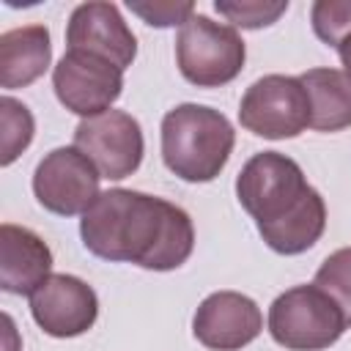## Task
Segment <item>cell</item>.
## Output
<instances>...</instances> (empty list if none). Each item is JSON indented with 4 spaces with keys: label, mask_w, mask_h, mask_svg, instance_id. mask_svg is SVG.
<instances>
[{
    "label": "cell",
    "mask_w": 351,
    "mask_h": 351,
    "mask_svg": "<svg viewBox=\"0 0 351 351\" xmlns=\"http://www.w3.org/2000/svg\"><path fill=\"white\" fill-rule=\"evenodd\" d=\"M129 11L137 14L145 25L154 27H173V25H184L192 14H195V3H170V0H129Z\"/></svg>",
    "instance_id": "ffe728a7"
},
{
    "label": "cell",
    "mask_w": 351,
    "mask_h": 351,
    "mask_svg": "<svg viewBox=\"0 0 351 351\" xmlns=\"http://www.w3.org/2000/svg\"><path fill=\"white\" fill-rule=\"evenodd\" d=\"M99 178L101 173L80 148L63 145L49 151L38 162L33 173V195L47 211L74 217L85 214L90 203L101 195Z\"/></svg>",
    "instance_id": "52a82bcc"
},
{
    "label": "cell",
    "mask_w": 351,
    "mask_h": 351,
    "mask_svg": "<svg viewBox=\"0 0 351 351\" xmlns=\"http://www.w3.org/2000/svg\"><path fill=\"white\" fill-rule=\"evenodd\" d=\"M33 321L52 337H77L96 324V291L74 274H52L30 296Z\"/></svg>",
    "instance_id": "30bf717a"
},
{
    "label": "cell",
    "mask_w": 351,
    "mask_h": 351,
    "mask_svg": "<svg viewBox=\"0 0 351 351\" xmlns=\"http://www.w3.org/2000/svg\"><path fill=\"white\" fill-rule=\"evenodd\" d=\"M74 148H80L96 165L101 178L121 181L140 167L145 143L137 118L123 110H107L77 123Z\"/></svg>",
    "instance_id": "ba28073f"
},
{
    "label": "cell",
    "mask_w": 351,
    "mask_h": 351,
    "mask_svg": "<svg viewBox=\"0 0 351 351\" xmlns=\"http://www.w3.org/2000/svg\"><path fill=\"white\" fill-rule=\"evenodd\" d=\"M337 52H340V63H343V71L351 77V36H348V38H343V44L337 47Z\"/></svg>",
    "instance_id": "44dd1931"
},
{
    "label": "cell",
    "mask_w": 351,
    "mask_h": 351,
    "mask_svg": "<svg viewBox=\"0 0 351 351\" xmlns=\"http://www.w3.org/2000/svg\"><path fill=\"white\" fill-rule=\"evenodd\" d=\"M80 236L96 258L154 271L178 269L195 247V228L181 206L134 189L101 192L82 214Z\"/></svg>",
    "instance_id": "6da1fadb"
},
{
    "label": "cell",
    "mask_w": 351,
    "mask_h": 351,
    "mask_svg": "<svg viewBox=\"0 0 351 351\" xmlns=\"http://www.w3.org/2000/svg\"><path fill=\"white\" fill-rule=\"evenodd\" d=\"M236 197L255 219L263 241L280 255L307 252L326 228L324 197L307 184L302 167L280 151H261L241 167Z\"/></svg>",
    "instance_id": "7a4b0ae2"
},
{
    "label": "cell",
    "mask_w": 351,
    "mask_h": 351,
    "mask_svg": "<svg viewBox=\"0 0 351 351\" xmlns=\"http://www.w3.org/2000/svg\"><path fill=\"white\" fill-rule=\"evenodd\" d=\"M233 145L230 121L206 104H178L162 118V159L184 181L203 184L217 178Z\"/></svg>",
    "instance_id": "3957f363"
},
{
    "label": "cell",
    "mask_w": 351,
    "mask_h": 351,
    "mask_svg": "<svg viewBox=\"0 0 351 351\" xmlns=\"http://www.w3.org/2000/svg\"><path fill=\"white\" fill-rule=\"evenodd\" d=\"M313 285L321 288L343 313L346 326H351V247L335 250L315 271Z\"/></svg>",
    "instance_id": "e0dca14e"
},
{
    "label": "cell",
    "mask_w": 351,
    "mask_h": 351,
    "mask_svg": "<svg viewBox=\"0 0 351 351\" xmlns=\"http://www.w3.org/2000/svg\"><path fill=\"white\" fill-rule=\"evenodd\" d=\"M310 22L315 36L329 44L340 47L343 38L351 36V0H318L310 8Z\"/></svg>",
    "instance_id": "d6986e66"
},
{
    "label": "cell",
    "mask_w": 351,
    "mask_h": 351,
    "mask_svg": "<svg viewBox=\"0 0 351 351\" xmlns=\"http://www.w3.org/2000/svg\"><path fill=\"white\" fill-rule=\"evenodd\" d=\"M239 121L247 132L266 140L296 137L310 126L307 90L299 77L266 74L244 90Z\"/></svg>",
    "instance_id": "8992f818"
},
{
    "label": "cell",
    "mask_w": 351,
    "mask_h": 351,
    "mask_svg": "<svg viewBox=\"0 0 351 351\" xmlns=\"http://www.w3.org/2000/svg\"><path fill=\"white\" fill-rule=\"evenodd\" d=\"M247 49L233 25L192 14L176 36V63L186 82L197 88H219L239 77Z\"/></svg>",
    "instance_id": "277c9868"
},
{
    "label": "cell",
    "mask_w": 351,
    "mask_h": 351,
    "mask_svg": "<svg viewBox=\"0 0 351 351\" xmlns=\"http://www.w3.org/2000/svg\"><path fill=\"white\" fill-rule=\"evenodd\" d=\"M66 44L69 49L96 55L121 71L132 66L137 55V38L112 3L77 5L66 25Z\"/></svg>",
    "instance_id": "7c38bea8"
},
{
    "label": "cell",
    "mask_w": 351,
    "mask_h": 351,
    "mask_svg": "<svg viewBox=\"0 0 351 351\" xmlns=\"http://www.w3.org/2000/svg\"><path fill=\"white\" fill-rule=\"evenodd\" d=\"M214 8L236 27L258 30V27L277 22L288 11V0H277V3L271 0H217Z\"/></svg>",
    "instance_id": "ac0fdd59"
},
{
    "label": "cell",
    "mask_w": 351,
    "mask_h": 351,
    "mask_svg": "<svg viewBox=\"0 0 351 351\" xmlns=\"http://www.w3.org/2000/svg\"><path fill=\"white\" fill-rule=\"evenodd\" d=\"M52 60L49 30L44 25H25L0 36V85L5 90L27 88Z\"/></svg>",
    "instance_id": "5bb4252c"
},
{
    "label": "cell",
    "mask_w": 351,
    "mask_h": 351,
    "mask_svg": "<svg viewBox=\"0 0 351 351\" xmlns=\"http://www.w3.org/2000/svg\"><path fill=\"white\" fill-rule=\"evenodd\" d=\"M52 88L66 110L82 118H93L107 112L121 96L123 71L96 55L66 49V55L52 69Z\"/></svg>",
    "instance_id": "9c48e42d"
},
{
    "label": "cell",
    "mask_w": 351,
    "mask_h": 351,
    "mask_svg": "<svg viewBox=\"0 0 351 351\" xmlns=\"http://www.w3.org/2000/svg\"><path fill=\"white\" fill-rule=\"evenodd\" d=\"M310 101V126L340 132L351 126V77L340 69H310L299 77Z\"/></svg>",
    "instance_id": "9a60e30c"
},
{
    "label": "cell",
    "mask_w": 351,
    "mask_h": 351,
    "mask_svg": "<svg viewBox=\"0 0 351 351\" xmlns=\"http://www.w3.org/2000/svg\"><path fill=\"white\" fill-rule=\"evenodd\" d=\"M0 165H11L33 140V132H36V121L30 115V110L11 99V96H3L0 99Z\"/></svg>",
    "instance_id": "2e32d148"
},
{
    "label": "cell",
    "mask_w": 351,
    "mask_h": 351,
    "mask_svg": "<svg viewBox=\"0 0 351 351\" xmlns=\"http://www.w3.org/2000/svg\"><path fill=\"white\" fill-rule=\"evenodd\" d=\"M52 252L30 228L0 225V288L16 296H33L52 274Z\"/></svg>",
    "instance_id": "4fadbf2b"
},
{
    "label": "cell",
    "mask_w": 351,
    "mask_h": 351,
    "mask_svg": "<svg viewBox=\"0 0 351 351\" xmlns=\"http://www.w3.org/2000/svg\"><path fill=\"white\" fill-rule=\"evenodd\" d=\"M263 329L261 307L239 291L208 293L192 318L195 337L211 351H239Z\"/></svg>",
    "instance_id": "8fae6325"
},
{
    "label": "cell",
    "mask_w": 351,
    "mask_h": 351,
    "mask_svg": "<svg viewBox=\"0 0 351 351\" xmlns=\"http://www.w3.org/2000/svg\"><path fill=\"white\" fill-rule=\"evenodd\" d=\"M346 318L315 285H296L269 307V335L288 351H324L340 340Z\"/></svg>",
    "instance_id": "5b68a950"
}]
</instances>
